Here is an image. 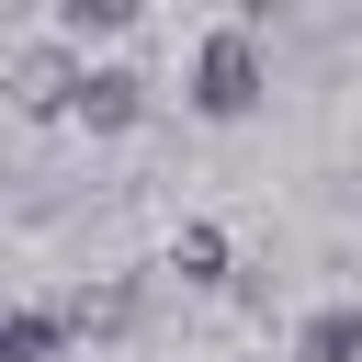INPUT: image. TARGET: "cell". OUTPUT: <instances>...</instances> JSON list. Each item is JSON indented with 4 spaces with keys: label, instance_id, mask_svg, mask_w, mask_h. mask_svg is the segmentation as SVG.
I'll return each instance as SVG.
<instances>
[{
    "label": "cell",
    "instance_id": "cell-1",
    "mask_svg": "<svg viewBox=\"0 0 362 362\" xmlns=\"http://www.w3.org/2000/svg\"><path fill=\"white\" fill-rule=\"evenodd\" d=\"M260 90H272L260 34H249V23H204L192 57H181V102H192L204 124H238V113H260Z\"/></svg>",
    "mask_w": 362,
    "mask_h": 362
},
{
    "label": "cell",
    "instance_id": "cell-4",
    "mask_svg": "<svg viewBox=\"0 0 362 362\" xmlns=\"http://www.w3.org/2000/svg\"><path fill=\"white\" fill-rule=\"evenodd\" d=\"M294 362H362V305H305L294 317Z\"/></svg>",
    "mask_w": 362,
    "mask_h": 362
},
{
    "label": "cell",
    "instance_id": "cell-5",
    "mask_svg": "<svg viewBox=\"0 0 362 362\" xmlns=\"http://www.w3.org/2000/svg\"><path fill=\"white\" fill-rule=\"evenodd\" d=\"M170 272H181V283H226V238H215V226H181V238H170Z\"/></svg>",
    "mask_w": 362,
    "mask_h": 362
},
{
    "label": "cell",
    "instance_id": "cell-3",
    "mask_svg": "<svg viewBox=\"0 0 362 362\" xmlns=\"http://www.w3.org/2000/svg\"><path fill=\"white\" fill-rule=\"evenodd\" d=\"M147 113V79L124 68V57H102V68H79V90H68V124H90V136H124Z\"/></svg>",
    "mask_w": 362,
    "mask_h": 362
},
{
    "label": "cell",
    "instance_id": "cell-2",
    "mask_svg": "<svg viewBox=\"0 0 362 362\" xmlns=\"http://www.w3.org/2000/svg\"><path fill=\"white\" fill-rule=\"evenodd\" d=\"M68 339H90V317H79V294L57 305V294H23L11 317H0V362H57Z\"/></svg>",
    "mask_w": 362,
    "mask_h": 362
},
{
    "label": "cell",
    "instance_id": "cell-6",
    "mask_svg": "<svg viewBox=\"0 0 362 362\" xmlns=\"http://www.w3.org/2000/svg\"><path fill=\"white\" fill-rule=\"evenodd\" d=\"M124 23H136L124 0H57V34H68V45H90V34H124Z\"/></svg>",
    "mask_w": 362,
    "mask_h": 362
}]
</instances>
